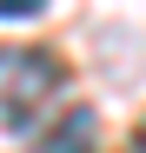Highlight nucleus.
<instances>
[{
  "label": "nucleus",
  "mask_w": 146,
  "mask_h": 153,
  "mask_svg": "<svg viewBox=\"0 0 146 153\" xmlns=\"http://www.w3.org/2000/svg\"><path fill=\"white\" fill-rule=\"evenodd\" d=\"M66 87V67L40 47H0V113L13 133H27L40 120V107Z\"/></svg>",
  "instance_id": "nucleus-1"
},
{
  "label": "nucleus",
  "mask_w": 146,
  "mask_h": 153,
  "mask_svg": "<svg viewBox=\"0 0 146 153\" xmlns=\"http://www.w3.org/2000/svg\"><path fill=\"white\" fill-rule=\"evenodd\" d=\"M40 153H100V120H93L86 107H73L53 120V133L40 140Z\"/></svg>",
  "instance_id": "nucleus-2"
},
{
  "label": "nucleus",
  "mask_w": 146,
  "mask_h": 153,
  "mask_svg": "<svg viewBox=\"0 0 146 153\" xmlns=\"http://www.w3.org/2000/svg\"><path fill=\"white\" fill-rule=\"evenodd\" d=\"M46 0H0V20H33Z\"/></svg>",
  "instance_id": "nucleus-3"
},
{
  "label": "nucleus",
  "mask_w": 146,
  "mask_h": 153,
  "mask_svg": "<svg viewBox=\"0 0 146 153\" xmlns=\"http://www.w3.org/2000/svg\"><path fill=\"white\" fill-rule=\"evenodd\" d=\"M133 153H146V120H139V133H133Z\"/></svg>",
  "instance_id": "nucleus-4"
}]
</instances>
